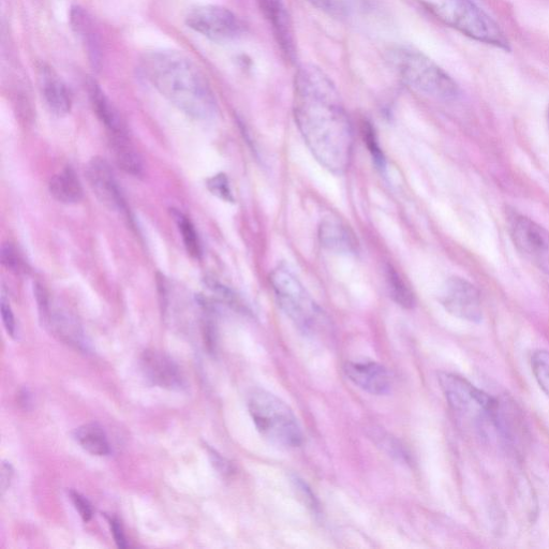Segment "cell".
<instances>
[{"mask_svg":"<svg viewBox=\"0 0 549 549\" xmlns=\"http://www.w3.org/2000/svg\"><path fill=\"white\" fill-rule=\"evenodd\" d=\"M294 117L309 150L335 174L350 166L353 133L337 88L328 74L304 65L294 81Z\"/></svg>","mask_w":549,"mask_h":549,"instance_id":"cell-1","label":"cell"},{"mask_svg":"<svg viewBox=\"0 0 549 549\" xmlns=\"http://www.w3.org/2000/svg\"><path fill=\"white\" fill-rule=\"evenodd\" d=\"M143 72L172 105L196 120H210L217 105L201 69L181 52L156 51L143 58Z\"/></svg>","mask_w":549,"mask_h":549,"instance_id":"cell-2","label":"cell"},{"mask_svg":"<svg viewBox=\"0 0 549 549\" xmlns=\"http://www.w3.org/2000/svg\"><path fill=\"white\" fill-rule=\"evenodd\" d=\"M388 59L398 76L415 91L443 100L459 95L458 85L449 74L417 49L396 47Z\"/></svg>","mask_w":549,"mask_h":549,"instance_id":"cell-3","label":"cell"},{"mask_svg":"<svg viewBox=\"0 0 549 549\" xmlns=\"http://www.w3.org/2000/svg\"><path fill=\"white\" fill-rule=\"evenodd\" d=\"M440 21L467 37L509 51L510 43L499 25L472 0H421Z\"/></svg>","mask_w":549,"mask_h":549,"instance_id":"cell-4","label":"cell"},{"mask_svg":"<svg viewBox=\"0 0 549 549\" xmlns=\"http://www.w3.org/2000/svg\"><path fill=\"white\" fill-rule=\"evenodd\" d=\"M248 409L259 433L277 447L298 448L302 428L291 408L276 395L257 390L249 396Z\"/></svg>","mask_w":549,"mask_h":549,"instance_id":"cell-5","label":"cell"},{"mask_svg":"<svg viewBox=\"0 0 549 549\" xmlns=\"http://www.w3.org/2000/svg\"><path fill=\"white\" fill-rule=\"evenodd\" d=\"M271 285L284 313L304 332L317 329L320 309L305 287L286 267H278L271 275Z\"/></svg>","mask_w":549,"mask_h":549,"instance_id":"cell-6","label":"cell"},{"mask_svg":"<svg viewBox=\"0 0 549 549\" xmlns=\"http://www.w3.org/2000/svg\"><path fill=\"white\" fill-rule=\"evenodd\" d=\"M439 382L452 410L463 418L487 417L498 425L497 400L463 377L440 373Z\"/></svg>","mask_w":549,"mask_h":549,"instance_id":"cell-7","label":"cell"},{"mask_svg":"<svg viewBox=\"0 0 549 549\" xmlns=\"http://www.w3.org/2000/svg\"><path fill=\"white\" fill-rule=\"evenodd\" d=\"M508 225L519 254L549 276V232L532 219L515 212L508 214Z\"/></svg>","mask_w":549,"mask_h":549,"instance_id":"cell-8","label":"cell"},{"mask_svg":"<svg viewBox=\"0 0 549 549\" xmlns=\"http://www.w3.org/2000/svg\"><path fill=\"white\" fill-rule=\"evenodd\" d=\"M186 24L192 31L216 41H227L242 35L243 24L225 7L207 5L190 10Z\"/></svg>","mask_w":549,"mask_h":549,"instance_id":"cell-9","label":"cell"},{"mask_svg":"<svg viewBox=\"0 0 549 549\" xmlns=\"http://www.w3.org/2000/svg\"><path fill=\"white\" fill-rule=\"evenodd\" d=\"M441 303L458 318L477 323L482 320L480 292L466 279L450 278L444 287Z\"/></svg>","mask_w":549,"mask_h":549,"instance_id":"cell-10","label":"cell"},{"mask_svg":"<svg viewBox=\"0 0 549 549\" xmlns=\"http://www.w3.org/2000/svg\"><path fill=\"white\" fill-rule=\"evenodd\" d=\"M86 175L95 196L113 212L125 213L124 196L106 159L95 157L88 162Z\"/></svg>","mask_w":549,"mask_h":549,"instance_id":"cell-11","label":"cell"},{"mask_svg":"<svg viewBox=\"0 0 549 549\" xmlns=\"http://www.w3.org/2000/svg\"><path fill=\"white\" fill-rule=\"evenodd\" d=\"M141 368L146 379L159 388L171 391L187 388L180 367L165 353L145 351L141 356Z\"/></svg>","mask_w":549,"mask_h":549,"instance_id":"cell-12","label":"cell"},{"mask_svg":"<svg viewBox=\"0 0 549 549\" xmlns=\"http://www.w3.org/2000/svg\"><path fill=\"white\" fill-rule=\"evenodd\" d=\"M345 373L356 387L369 394H388L392 388L389 370L376 362L347 363Z\"/></svg>","mask_w":549,"mask_h":549,"instance_id":"cell-13","label":"cell"},{"mask_svg":"<svg viewBox=\"0 0 549 549\" xmlns=\"http://www.w3.org/2000/svg\"><path fill=\"white\" fill-rule=\"evenodd\" d=\"M263 16L269 21L274 36L291 61L295 57V41L291 19L284 0H256Z\"/></svg>","mask_w":549,"mask_h":549,"instance_id":"cell-14","label":"cell"},{"mask_svg":"<svg viewBox=\"0 0 549 549\" xmlns=\"http://www.w3.org/2000/svg\"><path fill=\"white\" fill-rule=\"evenodd\" d=\"M39 81L42 96L50 111L57 116L67 115L72 107V96L67 85L49 67H41Z\"/></svg>","mask_w":549,"mask_h":549,"instance_id":"cell-15","label":"cell"},{"mask_svg":"<svg viewBox=\"0 0 549 549\" xmlns=\"http://www.w3.org/2000/svg\"><path fill=\"white\" fill-rule=\"evenodd\" d=\"M89 98L99 120L110 131L112 138L128 137L122 116L101 87L93 80L87 84Z\"/></svg>","mask_w":549,"mask_h":549,"instance_id":"cell-16","label":"cell"},{"mask_svg":"<svg viewBox=\"0 0 549 549\" xmlns=\"http://www.w3.org/2000/svg\"><path fill=\"white\" fill-rule=\"evenodd\" d=\"M321 244L337 254H354L358 248L353 232L340 220L326 218L321 222L319 228Z\"/></svg>","mask_w":549,"mask_h":549,"instance_id":"cell-17","label":"cell"},{"mask_svg":"<svg viewBox=\"0 0 549 549\" xmlns=\"http://www.w3.org/2000/svg\"><path fill=\"white\" fill-rule=\"evenodd\" d=\"M51 196L64 204H77L83 199V188L80 180L71 168L54 175L50 182Z\"/></svg>","mask_w":549,"mask_h":549,"instance_id":"cell-18","label":"cell"},{"mask_svg":"<svg viewBox=\"0 0 549 549\" xmlns=\"http://www.w3.org/2000/svg\"><path fill=\"white\" fill-rule=\"evenodd\" d=\"M73 437L89 454L107 456L111 453L107 435L98 424H86L77 428Z\"/></svg>","mask_w":549,"mask_h":549,"instance_id":"cell-19","label":"cell"},{"mask_svg":"<svg viewBox=\"0 0 549 549\" xmlns=\"http://www.w3.org/2000/svg\"><path fill=\"white\" fill-rule=\"evenodd\" d=\"M114 154L118 167L126 173L140 177L144 174L143 160L128 137L112 138Z\"/></svg>","mask_w":549,"mask_h":549,"instance_id":"cell-20","label":"cell"},{"mask_svg":"<svg viewBox=\"0 0 549 549\" xmlns=\"http://www.w3.org/2000/svg\"><path fill=\"white\" fill-rule=\"evenodd\" d=\"M71 23L74 31H76L86 43L91 61L94 66H96L100 62V57L98 41L94 32L92 20L89 19L87 13L82 8L77 7L73 8L71 11Z\"/></svg>","mask_w":549,"mask_h":549,"instance_id":"cell-21","label":"cell"},{"mask_svg":"<svg viewBox=\"0 0 549 549\" xmlns=\"http://www.w3.org/2000/svg\"><path fill=\"white\" fill-rule=\"evenodd\" d=\"M172 217L176 222L178 230H180L182 234L183 242L188 254L194 258H200L202 254L201 244L195 226L192 225L190 219L180 211L173 210Z\"/></svg>","mask_w":549,"mask_h":549,"instance_id":"cell-22","label":"cell"},{"mask_svg":"<svg viewBox=\"0 0 549 549\" xmlns=\"http://www.w3.org/2000/svg\"><path fill=\"white\" fill-rule=\"evenodd\" d=\"M387 281L393 300L400 306L412 308L415 304L414 295L404 279L398 275L392 266L388 267Z\"/></svg>","mask_w":549,"mask_h":549,"instance_id":"cell-23","label":"cell"},{"mask_svg":"<svg viewBox=\"0 0 549 549\" xmlns=\"http://www.w3.org/2000/svg\"><path fill=\"white\" fill-rule=\"evenodd\" d=\"M308 2L337 19H348L360 4V0H308Z\"/></svg>","mask_w":549,"mask_h":549,"instance_id":"cell-24","label":"cell"},{"mask_svg":"<svg viewBox=\"0 0 549 549\" xmlns=\"http://www.w3.org/2000/svg\"><path fill=\"white\" fill-rule=\"evenodd\" d=\"M531 368L540 388L549 398V351H537L532 355Z\"/></svg>","mask_w":549,"mask_h":549,"instance_id":"cell-25","label":"cell"},{"mask_svg":"<svg viewBox=\"0 0 549 549\" xmlns=\"http://www.w3.org/2000/svg\"><path fill=\"white\" fill-rule=\"evenodd\" d=\"M207 187H209L212 194L219 199L227 202L234 201L227 175L221 173L213 176L207 181Z\"/></svg>","mask_w":549,"mask_h":549,"instance_id":"cell-26","label":"cell"},{"mask_svg":"<svg viewBox=\"0 0 549 549\" xmlns=\"http://www.w3.org/2000/svg\"><path fill=\"white\" fill-rule=\"evenodd\" d=\"M363 135L366 141V144L369 148V152L372 153L373 158L375 159L379 167H384V157L380 150L379 144L376 139L375 131L372 126L369 124L363 125Z\"/></svg>","mask_w":549,"mask_h":549,"instance_id":"cell-27","label":"cell"},{"mask_svg":"<svg viewBox=\"0 0 549 549\" xmlns=\"http://www.w3.org/2000/svg\"><path fill=\"white\" fill-rule=\"evenodd\" d=\"M2 262L12 272L19 273L22 271V260L11 244H5L2 247Z\"/></svg>","mask_w":549,"mask_h":549,"instance_id":"cell-28","label":"cell"},{"mask_svg":"<svg viewBox=\"0 0 549 549\" xmlns=\"http://www.w3.org/2000/svg\"><path fill=\"white\" fill-rule=\"evenodd\" d=\"M69 495L74 504V507H76L83 521L85 523L91 521L94 515V510L91 502H89L83 495L76 491H70Z\"/></svg>","mask_w":549,"mask_h":549,"instance_id":"cell-29","label":"cell"},{"mask_svg":"<svg viewBox=\"0 0 549 549\" xmlns=\"http://www.w3.org/2000/svg\"><path fill=\"white\" fill-rule=\"evenodd\" d=\"M0 308H2V317H3V322H4L7 333L12 338H16V335H17L16 319H14V315L12 313L10 304L7 302L5 298L2 299V305H0Z\"/></svg>","mask_w":549,"mask_h":549,"instance_id":"cell-30","label":"cell"},{"mask_svg":"<svg viewBox=\"0 0 549 549\" xmlns=\"http://www.w3.org/2000/svg\"><path fill=\"white\" fill-rule=\"evenodd\" d=\"M109 523L111 526V530L113 533L114 540L118 547L120 548H127L128 544L126 541L125 533L123 526L120 521L116 517H110Z\"/></svg>","mask_w":549,"mask_h":549,"instance_id":"cell-31","label":"cell"},{"mask_svg":"<svg viewBox=\"0 0 549 549\" xmlns=\"http://www.w3.org/2000/svg\"><path fill=\"white\" fill-rule=\"evenodd\" d=\"M14 470L10 463L4 462L2 465V473H0V488H2V495L5 494L10 487L13 479Z\"/></svg>","mask_w":549,"mask_h":549,"instance_id":"cell-32","label":"cell"},{"mask_svg":"<svg viewBox=\"0 0 549 549\" xmlns=\"http://www.w3.org/2000/svg\"><path fill=\"white\" fill-rule=\"evenodd\" d=\"M210 455L213 459V463H214V466H216V468L219 470V471H226L227 470V464H225V461L224 459H222L216 452H214L213 450H210Z\"/></svg>","mask_w":549,"mask_h":549,"instance_id":"cell-33","label":"cell"},{"mask_svg":"<svg viewBox=\"0 0 549 549\" xmlns=\"http://www.w3.org/2000/svg\"><path fill=\"white\" fill-rule=\"evenodd\" d=\"M20 405L24 406L25 409L32 405V396L27 390L20 393Z\"/></svg>","mask_w":549,"mask_h":549,"instance_id":"cell-34","label":"cell"},{"mask_svg":"<svg viewBox=\"0 0 549 549\" xmlns=\"http://www.w3.org/2000/svg\"><path fill=\"white\" fill-rule=\"evenodd\" d=\"M548 123H549V108H548Z\"/></svg>","mask_w":549,"mask_h":549,"instance_id":"cell-35","label":"cell"}]
</instances>
